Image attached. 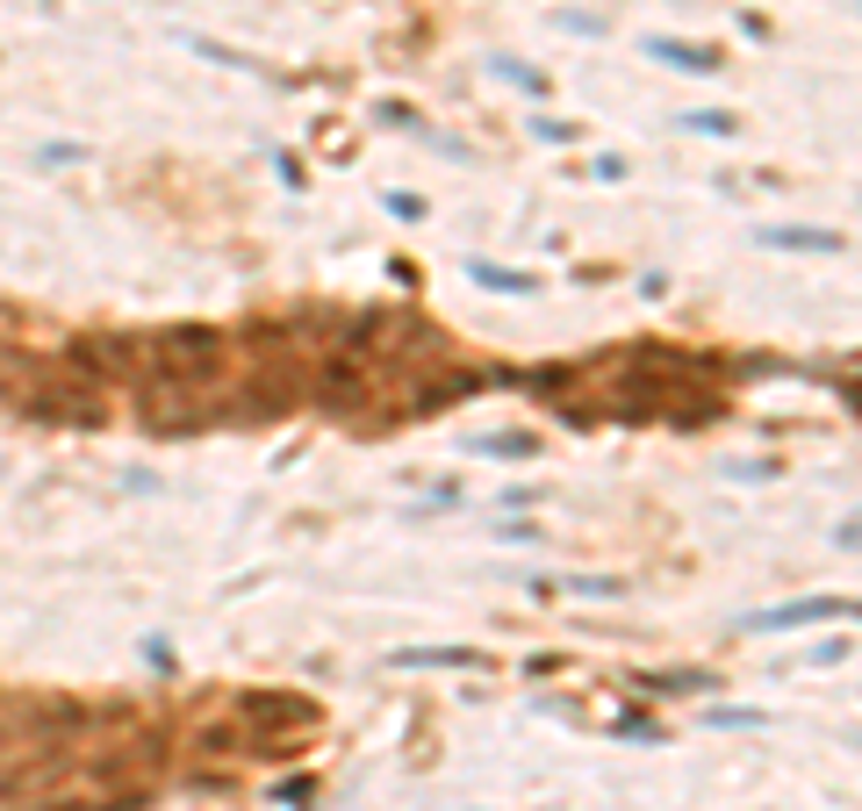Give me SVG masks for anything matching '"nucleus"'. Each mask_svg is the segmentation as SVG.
<instances>
[{"instance_id": "7ed1b4c3", "label": "nucleus", "mask_w": 862, "mask_h": 811, "mask_svg": "<svg viewBox=\"0 0 862 811\" xmlns=\"http://www.w3.org/2000/svg\"><path fill=\"white\" fill-rule=\"evenodd\" d=\"M769 244H783V252H834L841 237H826V231H769Z\"/></svg>"}, {"instance_id": "f257e3e1", "label": "nucleus", "mask_w": 862, "mask_h": 811, "mask_svg": "<svg viewBox=\"0 0 862 811\" xmlns=\"http://www.w3.org/2000/svg\"><path fill=\"white\" fill-rule=\"evenodd\" d=\"M862 604H834V596H812V604H783V610H762V618H748L754 632H769V625H812V618H855Z\"/></svg>"}, {"instance_id": "f03ea898", "label": "nucleus", "mask_w": 862, "mask_h": 811, "mask_svg": "<svg viewBox=\"0 0 862 811\" xmlns=\"http://www.w3.org/2000/svg\"><path fill=\"white\" fill-rule=\"evenodd\" d=\"M655 58H669V65H683V72H719L726 65V58L704 51V43H669V37H655Z\"/></svg>"}]
</instances>
